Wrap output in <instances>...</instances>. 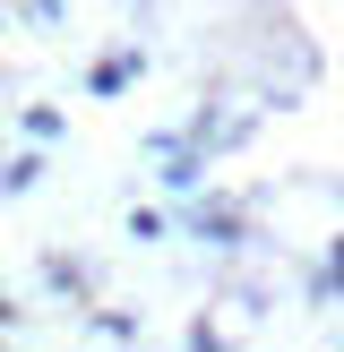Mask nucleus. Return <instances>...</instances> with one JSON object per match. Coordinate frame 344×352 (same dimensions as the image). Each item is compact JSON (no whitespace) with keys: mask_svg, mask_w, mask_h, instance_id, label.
Returning a JSON list of instances; mask_svg holds the SVG:
<instances>
[{"mask_svg":"<svg viewBox=\"0 0 344 352\" xmlns=\"http://www.w3.org/2000/svg\"><path fill=\"white\" fill-rule=\"evenodd\" d=\"M61 9L69 0H34V26H61Z\"/></svg>","mask_w":344,"mask_h":352,"instance_id":"nucleus-6","label":"nucleus"},{"mask_svg":"<svg viewBox=\"0 0 344 352\" xmlns=\"http://www.w3.org/2000/svg\"><path fill=\"white\" fill-rule=\"evenodd\" d=\"M34 181H43V155H9L0 164V198H26Z\"/></svg>","mask_w":344,"mask_h":352,"instance_id":"nucleus-3","label":"nucleus"},{"mask_svg":"<svg viewBox=\"0 0 344 352\" xmlns=\"http://www.w3.org/2000/svg\"><path fill=\"white\" fill-rule=\"evenodd\" d=\"M61 129H69V120L52 112V103H34V112H26V138H34V146H52V138H61Z\"/></svg>","mask_w":344,"mask_h":352,"instance_id":"nucleus-4","label":"nucleus"},{"mask_svg":"<svg viewBox=\"0 0 344 352\" xmlns=\"http://www.w3.org/2000/svg\"><path fill=\"white\" fill-rule=\"evenodd\" d=\"M189 241H215V250H241V241H250V215H241L233 198H206L198 215H189Z\"/></svg>","mask_w":344,"mask_h":352,"instance_id":"nucleus-1","label":"nucleus"},{"mask_svg":"<svg viewBox=\"0 0 344 352\" xmlns=\"http://www.w3.org/2000/svg\"><path fill=\"white\" fill-rule=\"evenodd\" d=\"M129 78H138V52H103V60H95V78H86V86H95V95H120Z\"/></svg>","mask_w":344,"mask_h":352,"instance_id":"nucleus-2","label":"nucleus"},{"mask_svg":"<svg viewBox=\"0 0 344 352\" xmlns=\"http://www.w3.org/2000/svg\"><path fill=\"white\" fill-rule=\"evenodd\" d=\"M129 241H164V215L155 206H129Z\"/></svg>","mask_w":344,"mask_h":352,"instance_id":"nucleus-5","label":"nucleus"}]
</instances>
